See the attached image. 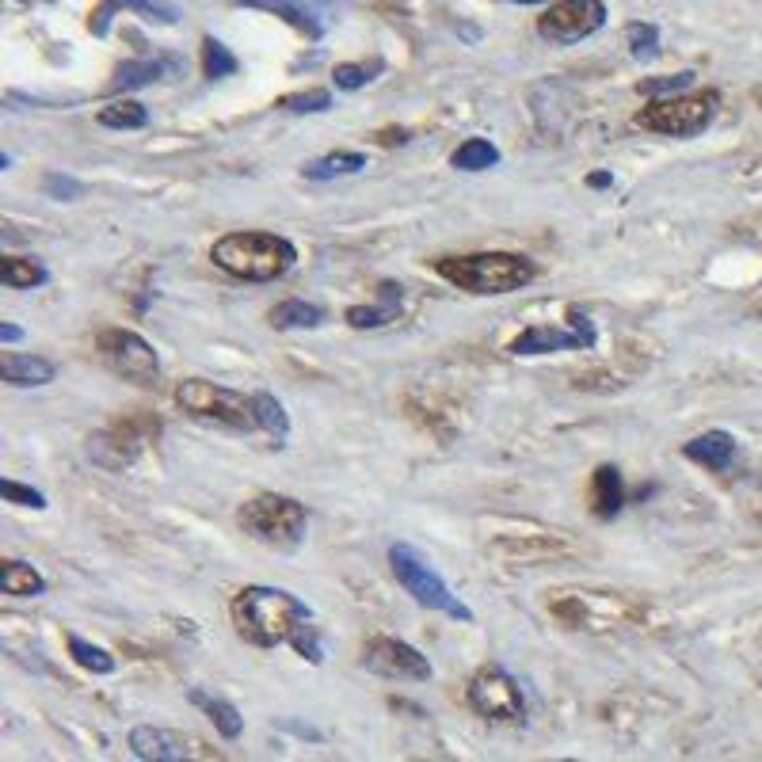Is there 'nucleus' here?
I'll use <instances>...</instances> for the list:
<instances>
[{
	"mask_svg": "<svg viewBox=\"0 0 762 762\" xmlns=\"http://www.w3.org/2000/svg\"><path fill=\"white\" fill-rule=\"evenodd\" d=\"M313 621V610L298 595L282 588H264L252 583L241 588L233 598V626L241 641L256 644V649H279V644H294V637Z\"/></svg>",
	"mask_w": 762,
	"mask_h": 762,
	"instance_id": "nucleus-1",
	"label": "nucleus"
},
{
	"mask_svg": "<svg viewBox=\"0 0 762 762\" xmlns=\"http://www.w3.org/2000/svg\"><path fill=\"white\" fill-rule=\"evenodd\" d=\"M435 271L465 294H511L537 279V264L519 252H469L435 259Z\"/></svg>",
	"mask_w": 762,
	"mask_h": 762,
	"instance_id": "nucleus-2",
	"label": "nucleus"
},
{
	"mask_svg": "<svg viewBox=\"0 0 762 762\" xmlns=\"http://www.w3.org/2000/svg\"><path fill=\"white\" fill-rule=\"evenodd\" d=\"M210 259L233 279L271 282L298 264V249L279 233H226L214 241Z\"/></svg>",
	"mask_w": 762,
	"mask_h": 762,
	"instance_id": "nucleus-3",
	"label": "nucleus"
},
{
	"mask_svg": "<svg viewBox=\"0 0 762 762\" xmlns=\"http://www.w3.org/2000/svg\"><path fill=\"white\" fill-rule=\"evenodd\" d=\"M237 522L249 537H256L259 545H271V549H298L305 542V530H310V515L298 504L294 496H279V492H259L249 504H241Z\"/></svg>",
	"mask_w": 762,
	"mask_h": 762,
	"instance_id": "nucleus-4",
	"label": "nucleus"
},
{
	"mask_svg": "<svg viewBox=\"0 0 762 762\" xmlns=\"http://www.w3.org/2000/svg\"><path fill=\"white\" fill-rule=\"evenodd\" d=\"M176 404L198 423H210V427H226L237 431V435H249L256 431V408H252V397L237 389H226L218 382L206 378H188L176 385Z\"/></svg>",
	"mask_w": 762,
	"mask_h": 762,
	"instance_id": "nucleus-5",
	"label": "nucleus"
},
{
	"mask_svg": "<svg viewBox=\"0 0 762 762\" xmlns=\"http://www.w3.org/2000/svg\"><path fill=\"white\" fill-rule=\"evenodd\" d=\"M389 568H392V576H397L400 588H404L420 606L446 614V618H453V621H465V626L473 621V610H469V606L446 588L443 576H438L435 568L412 549V545H404V542L389 545Z\"/></svg>",
	"mask_w": 762,
	"mask_h": 762,
	"instance_id": "nucleus-6",
	"label": "nucleus"
},
{
	"mask_svg": "<svg viewBox=\"0 0 762 762\" xmlns=\"http://www.w3.org/2000/svg\"><path fill=\"white\" fill-rule=\"evenodd\" d=\"M717 92H682L672 99H652L649 107L637 111V126L652 130L664 137H694L702 130H710V122L717 119Z\"/></svg>",
	"mask_w": 762,
	"mask_h": 762,
	"instance_id": "nucleus-7",
	"label": "nucleus"
},
{
	"mask_svg": "<svg viewBox=\"0 0 762 762\" xmlns=\"http://www.w3.org/2000/svg\"><path fill=\"white\" fill-rule=\"evenodd\" d=\"M549 614L572 629H614L633 626L641 618V606L621 595H603V591H560L549 603Z\"/></svg>",
	"mask_w": 762,
	"mask_h": 762,
	"instance_id": "nucleus-8",
	"label": "nucleus"
},
{
	"mask_svg": "<svg viewBox=\"0 0 762 762\" xmlns=\"http://www.w3.org/2000/svg\"><path fill=\"white\" fill-rule=\"evenodd\" d=\"M465 698H469V710L484 721H499V725H522V721H527L522 687L499 664H484L481 672L469 679Z\"/></svg>",
	"mask_w": 762,
	"mask_h": 762,
	"instance_id": "nucleus-9",
	"label": "nucleus"
},
{
	"mask_svg": "<svg viewBox=\"0 0 762 762\" xmlns=\"http://www.w3.org/2000/svg\"><path fill=\"white\" fill-rule=\"evenodd\" d=\"M96 351L119 378H126L134 385H153L160 378V359H157V351H153V343H145L142 336L130 332V328H104V332L96 336Z\"/></svg>",
	"mask_w": 762,
	"mask_h": 762,
	"instance_id": "nucleus-10",
	"label": "nucleus"
},
{
	"mask_svg": "<svg viewBox=\"0 0 762 762\" xmlns=\"http://www.w3.org/2000/svg\"><path fill=\"white\" fill-rule=\"evenodd\" d=\"M160 431V420L157 415H126V420L111 423L107 431L88 438V453L96 465L104 469H122L142 453L145 443H153Z\"/></svg>",
	"mask_w": 762,
	"mask_h": 762,
	"instance_id": "nucleus-11",
	"label": "nucleus"
},
{
	"mask_svg": "<svg viewBox=\"0 0 762 762\" xmlns=\"http://www.w3.org/2000/svg\"><path fill=\"white\" fill-rule=\"evenodd\" d=\"M603 23H606L603 0H560V4H549L537 15V35L557 46H572L580 38L595 35Z\"/></svg>",
	"mask_w": 762,
	"mask_h": 762,
	"instance_id": "nucleus-12",
	"label": "nucleus"
},
{
	"mask_svg": "<svg viewBox=\"0 0 762 762\" xmlns=\"http://www.w3.org/2000/svg\"><path fill=\"white\" fill-rule=\"evenodd\" d=\"M130 751L142 762H218L210 759V748L203 740L160 725L130 728Z\"/></svg>",
	"mask_w": 762,
	"mask_h": 762,
	"instance_id": "nucleus-13",
	"label": "nucleus"
},
{
	"mask_svg": "<svg viewBox=\"0 0 762 762\" xmlns=\"http://www.w3.org/2000/svg\"><path fill=\"white\" fill-rule=\"evenodd\" d=\"M363 667L382 679H400V682H427L431 664L420 649H412L408 641L397 637H371L363 649Z\"/></svg>",
	"mask_w": 762,
	"mask_h": 762,
	"instance_id": "nucleus-14",
	"label": "nucleus"
},
{
	"mask_svg": "<svg viewBox=\"0 0 762 762\" xmlns=\"http://www.w3.org/2000/svg\"><path fill=\"white\" fill-rule=\"evenodd\" d=\"M595 348V325L580 313H572V325H530L527 332H519L507 351L511 355H553V351H588Z\"/></svg>",
	"mask_w": 762,
	"mask_h": 762,
	"instance_id": "nucleus-15",
	"label": "nucleus"
},
{
	"mask_svg": "<svg viewBox=\"0 0 762 762\" xmlns=\"http://www.w3.org/2000/svg\"><path fill=\"white\" fill-rule=\"evenodd\" d=\"M591 515L595 519H614V515L621 511V504H626V481H621L618 465H598L595 473H591Z\"/></svg>",
	"mask_w": 762,
	"mask_h": 762,
	"instance_id": "nucleus-16",
	"label": "nucleus"
},
{
	"mask_svg": "<svg viewBox=\"0 0 762 762\" xmlns=\"http://www.w3.org/2000/svg\"><path fill=\"white\" fill-rule=\"evenodd\" d=\"M682 453H687L690 461H698V465L713 469V473H725L736 458V438L728 435V431H705V435L690 438V443L682 446Z\"/></svg>",
	"mask_w": 762,
	"mask_h": 762,
	"instance_id": "nucleus-17",
	"label": "nucleus"
},
{
	"mask_svg": "<svg viewBox=\"0 0 762 762\" xmlns=\"http://www.w3.org/2000/svg\"><path fill=\"white\" fill-rule=\"evenodd\" d=\"M53 374H58V366H53L50 359H43V355H12V351H4V355H0V378H4L8 385H15V389L50 385Z\"/></svg>",
	"mask_w": 762,
	"mask_h": 762,
	"instance_id": "nucleus-18",
	"label": "nucleus"
},
{
	"mask_svg": "<svg viewBox=\"0 0 762 762\" xmlns=\"http://www.w3.org/2000/svg\"><path fill=\"white\" fill-rule=\"evenodd\" d=\"M397 305H400V287L385 282L382 305H351L343 317H348L351 328H385L389 320H397Z\"/></svg>",
	"mask_w": 762,
	"mask_h": 762,
	"instance_id": "nucleus-19",
	"label": "nucleus"
},
{
	"mask_svg": "<svg viewBox=\"0 0 762 762\" xmlns=\"http://www.w3.org/2000/svg\"><path fill=\"white\" fill-rule=\"evenodd\" d=\"M267 320L279 332H287V328H320L325 325V310L313 302H302V298H287V302H279L267 313Z\"/></svg>",
	"mask_w": 762,
	"mask_h": 762,
	"instance_id": "nucleus-20",
	"label": "nucleus"
},
{
	"mask_svg": "<svg viewBox=\"0 0 762 762\" xmlns=\"http://www.w3.org/2000/svg\"><path fill=\"white\" fill-rule=\"evenodd\" d=\"M0 591L12 598H35L46 591V580L38 576V568L27 565V560H4V565H0Z\"/></svg>",
	"mask_w": 762,
	"mask_h": 762,
	"instance_id": "nucleus-21",
	"label": "nucleus"
},
{
	"mask_svg": "<svg viewBox=\"0 0 762 762\" xmlns=\"http://www.w3.org/2000/svg\"><path fill=\"white\" fill-rule=\"evenodd\" d=\"M0 279L12 290H35L50 279V271H46V264L35 256H4L0 259Z\"/></svg>",
	"mask_w": 762,
	"mask_h": 762,
	"instance_id": "nucleus-22",
	"label": "nucleus"
},
{
	"mask_svg": "<svg viewBox=\"0 0 762 762\" xmlns=\"http://www.w3.org/2000/svg\"><path fill=\"white\" fill-rule=\"evenodd\" d=\"M191 702L214 721V728H218L226 740H237V736L244 733V717L237 713V705L226 702V698H210L206 690H191Z\"/></svg>",
	"mask_w": 762,
	"mask_h": 762,
	"instance_id": "nucleus-23",
	"label": "nucleus"
},
{
	"mask_svg": "<svg viewBox=\"0 0 762 762\" xmlns=\"http://www.w3.org/2000/svg\"><path fill=\"white\" fill-rule=\"evenodd\" d=\"M363 168H366L363 153H328V157L310 160V165L302 168V176L305 180L325 183V180H336V176H355V172H363Z\"/></svg>",
	"mask_w": 762,
	"mask_h": 762,
	"instance_id": "nucleus-24",
	"label": "nucleus"
},
{
	"mask_svg": "<svg viewBox=\"0 0 762 762\" xmlns=\"http://www.w3.org/2000/svg\"><path fill=\"white\" fill-rule=\"evenodd\" d=\"M96 122L107 130H142L149 126V111L137 99H111L107 107H99Z\"/></svg>",
	"mask_w": 762,
	"mask_h": 762,
	"instance_id": "nucleus-25",
	"label": "nucleus"
},
{
	"mask_svg": "<svg viewBox=\"0 0 762 762\" xmlns=\"http://www.w3.org/2000/svg\"><path fill=\"white\" fill-rule=\"evenodd\" d=\"M252 408H256L259 431H267V435L275 438V446L287 443V435H290V415H287V408H282L279 400L271 397V392H252Z\"/></svg>",
	"mask_w": 762,
	"mask_h": 762,
	"instance_id": "nucleus-26",
	"label": "nucleus"
},
{
	"mask_svg": "<svg viewBox=\"0 0 762 762\" xmlns=\"http://www.w3.org/2000/svg\"><path fill=\"white\" fill-rule=\"evenodd\" d=\"M450 165L461 168V172H484V168L499 165V149L488 142V137H465V142L453 149Z\"/></svg>",
	"mask_w": 762,
	"mask_h": 762,
	"instance_id": "nucleus-27",
	"label": "nucleus"
},
{
	"mask_svg": "<svg viewBox=\"0 0 762 762\" xmlns=\"http://www.w3.org/2000/svg\"><path fill=\"white\" fill-rule=\"evenodd\" d=\"M160 73H165V61H122V65L114 69L111 92L145 88V84H153V81H157Z\"/></svg>",
	"mask_w": 762,
	"mask_h": 762,
	"instance_id": "nucleus-28",
	"label": "nucleus"
},
{
	"mask_svg": "<svg viewBox=\"0 0 762 762\" xmlns=\"http://www.w3.org/2000/svg\"><path fill=\"white\" fill-rule=\"evenodd\" d=\"M237 69H241V61H237V53L229 50L221 38L206 35L203 38V73L210 76V81H221V76H233Z\"/></svg>",
	"mask_w": 762,
	"mask_h": 762,
	"instance_id": "nucleus-29",
	"label": "nucleus"
},
{
	"mask_svg": "<svg viewBox=\"0 0 762 762\" xmlns=\"http://www.w3.org/2000/svg\"><path fill=\"white\" fill-rule=\"evenodd\" d=\"M69 656L76 660V664L84 667V672L92 675H111L114 672V656L107 649H99V644H88L84 637L69 633Z\"/></svg>",
	"mask_w": 762,
	"mask_h": 762,
	"instance_id": "nucleus-30",
	"label": "nucleus"
},
{
	"mask_svg": "<svg viewBox=\"0 0 762 762\" xmlns=\"http://www.w3.org/2000/svg\"><path fill=\"white\" fill-rule=\"evenodd\" d=\"M256 8H267V12H275V15H282L287 23H294L302 35H310V38H320V23L310 15V8H298V4H282V0H252Z\"/></svg>",
	"mask_w": 762,
	"mask_h": 762,
	"instance_id": "nucleus-31",
	"label": "nucleus"
},
{
	"mask_svg": "<svg viewBox=\"0 0 762 762\" xmlns=\"http://www.w3.org/2000/svg\"><path fill=\"white\" fill-rule=\"evenodd\" d=\"M279 107L287 114H320L332 107V96L325 88H310V92H294V96L279 99Z\"/></svg>",
	"mask_w": 762,
	"mask_h": 762,
	"instance_id": "nucleus-32",
	"label": "nucleus"
},
{
	"mask_svg": "<svg viewBox=\"0 0 762 762\" xmlns=\"http://www.w3.org/2000/svg\"><path fill=\"white\" fill-rule=\"evenodd\" d=\"M690 84H694V73H690V69H682V73H675V76H656V81H644L641 92H644V96L672 99V96H682V88H690Z\"/></svg>",
	"mask_w": 762,
	"mask_h": 762,
	"instance_id": "nucleus-33",
	"label": "nucleus"
},
{
	"mask_svg": "<svg viewBox=\"0 0 762 762\" xmlns=\"http://www.w3.org/2000/svg\"><path fill=\"white\" fill-rule=\"evenodd\" d=\"M626 38H629V53H633V58H652L660 43V31L652 27V23H629Z\"/></svg>",
	"mask_w": 762,
	"mask_h": 762,
	"instance_id": "nucleus-34",
	"label": "nucleus"
},
{
	"mask_svg": "<svg viewBox=\"0 0 762 762\" xmlns=\"http://www.w3.org/2000/svg\"><path fill=\"white\" fill-rule=\"evenodd\" d=\"M0 492H4V499L8 504H20V507H35V511H43L46 507V496L38 488H27V484H20V481H0Z\"/></svg>",
	"mask_w": 762,
	"mask_h": 762,
	"instance_id": "nucleus-35",
	"label": "nucleus"
},
{
	"mask_svg": "<svg viewBox=\"0 0 762 762\" xmlns=\"http://www.w3.org/2000/svg\"><path fill=\"white\" fill-rule=\"evenodd\" d=\"M374 69L378 65H336V73H332V81H336V88H343V92H355V88H363V84H371L374 81Z\"/></svg>",
	"mask_w": 762,
	"mask_h": 762,
	"instance_id": "nucleus-36",
	"label": "nucleus"
},
{
	"mask_svg": "<svg viewBox=\"0 0 762 762\" xmlns=\"http://www.w3.org/2000/svg\"><path fill=\"white\" fill-rule=\"evenodd\" d=\"M43 191L50 198H81L84 195V183L81 180H73V176H58V172H50L43 180Z\"/></svg>",
	"mask_w": 762,
	"mask_h": 762,
	"instance_id": "nucleus-37",
	"label": "nucleus"
},
{
	"mask_svg": "<svg viewBox=\"0 0 762 762\" xmlns=\"http://www.w3.org/2000/svg\"><path fill=\"white\" fill-rule=\"evenodd\" d=\"M294 649H298V656H305L310 664H320V660H325V649H320L317 626H305L302 633L294 637Z\"/></svg>",
	"mask_w": 762,
	"mask_h": 762,
	"instance_id": "nucleus-38",
	"label": "nucleus"
},
{
	"mask_svg": "<svg viewBox=\"0 0 762 762\" xmlns=\"http://www.w3.org/2000/svg\"><path fill=\"white\" fill-rule=\"evenodd\" d=\"M137 12H149V15H157L160 23H176L180 20V8H168V4H134Z\"/></svg>",
	"mask_w": 762,
	"mask_h": 762,
	"instance_id": "nucleus-39",
	"label": "nucleus"
},
{
	"mask_svg": "<svg viewBox=\"0 0 762 762\" xmlns=\"http://www.w3.org/2000/svg\"><path fill=\"white\" fill-rule=\"evenodd\" d=\"M114 8H119V4H104V8H96V15H92V20H88L92 35H104V31H107V20H111Z\"/></svg>",
	"mask_w": 762,
	"mask_h": 762,
	"instance_id": "nucleus-40",
	"label": "nucleus"
},
{
	"mask_svg": "<svg viewBox=\"0 0 762 762\" xmlns=\"http://www.w3.org/2000/svg\"><path fill=\"white\" fill-rule=\"evenodd\" d=\"M610 183H614V176H610V172H591V176H588V188H595V191L610 188Z\"/></svg>",
	"mask_w": 762,
	"mask_h": 762,
	"instance_id": "nucleus-41",
	"label": "nucleus"
},
{
	"mask_svg": "<svg viewBox=\"0 0 762 762\" xmlns=\"http://www.w3.org/2000/svg\"><path fill=\"white\" fill-rule=\"evenodd\" d=\"M23 340V328L15 325H0V343H20Z\"/></svg>",
	"mask_w": 762,
	"mask_h": 762,
	"instance_id": "nucleus-42",
	"label": "nucleus"
},
{
	"mask_svg": "<svg viewBox=\"0 0 762 762\" xmlns=\"http://www.w3.org/2000/svg\"><path fill=\"white\" fill-rule=\"evenodd\" d=\"M404 145L408 142V130H382V145Z\"/></svg>",
	"mask_w": 762,
	"mask_h": 762,
	"instance_id": "nucleus-43",
	"label": "nucleus"
}]
</instances>
